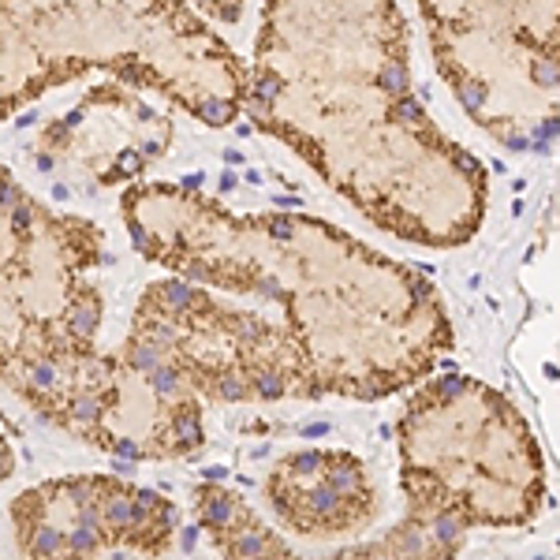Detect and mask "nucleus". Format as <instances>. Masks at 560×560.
Wrapping results in <instances>:
<instances>
[{
    "instance_id": "obj_1",
    "label": "nucleus",
    "mask_w": 560,
    "mask_h": 560,
    "mask_svg": "<svg viewBox=\"0 0 560 560\" xmlns=\"http://www.w3.org/2000/svg\"><path fill=\"white\" fill-rule=\"evenodd\" d=\"M12 475V448H4V441H0V478Z\"/></svg>"
},
{
    "instance_id": "obj_2",
    "label": "nucleus",
    "mask_w": 560,
    "mask_h": 560,
    "mask_svg": "<svg viewBox=\"0 0 560 560\" xmlns=\"http://www.w3.org/2000/svg\"><path fill=\"white\" fill-rule=\"evenodd\" d=\"M325 430H329V427H325V422H314V427H306L303 433H311V438H322Z\"/></svg>"
}]
</instances>
